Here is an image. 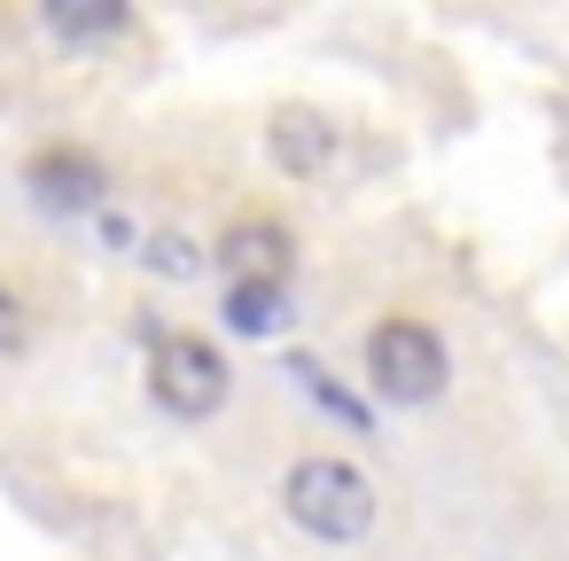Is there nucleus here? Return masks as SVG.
<instances>
[{
    "label": "nucleus",
    "instance_id": "1",
    "mask_svg": "<svg viewBox=\"0 0 569 561\" xmlns=\"http://www.w3.org/2000/svg\"><path fill=\"white\" fill-rule=\"evenodd\" d=\"M281 507H289V522L305 530V538H320V545H359L367 530H375V483L343 460V452H305V460H289V475H281Z\"/></svg>",
    "mask_w": 569,
    "mask_h": 561
},
{
    "label": "nucleus",
    "instance_id": "2",
    "mask_svg": "<svg viewBox=\"0 0 569 561\" xmlns=\"http://www.w3.org/2000/svg\"><path fill=\"white\" fill-rule=\"evenodd\" d=\"M367 382L390 405H437L452 382V351L421 312H390L367 328Z\"/></svg>",
    "mask_w": 569,
    "mask_h": 561
},
{
    "label": "nucleus",
    "instance_id": "3",
    "mask_svg": "<svg viewBox=\"0 0 569 561\" xmlns=\"http://www.w3.org/2000/svg\"><path fill=\"white\" fill-rule=\"evenodd\" d=\"M234 374H227V351L211 335H188V328H164L149 343V398L172 413V421H211L227 405Z\"/></svg>",
    "mask_w": 569,
    "mask_h": 561
},
{
    "label": "nucleus",
    "instance_id": "4",
    "mask_svg": "<svg viewBox=\"0 0 569 561\" xmlns=\"http://www.w3.org/2000/svg\"><path fill=\"white\" fill-rule=\"evenodd\" d=\"M24 188H32V203L40 211H56V219H79V211H110V164L87 149V141H40L32 157H24Z\"/></svg>",
    "mask_w": 569,
    "mask_h": 561
},
{
    "label": "nucleus",
    "instance_id": "5",
    "mask_svg": "<svg viewBox=\"0 0 569 561\" xmlns=\"http://www.w3.org/2000/svg\"><path fill=\"white\" fill-rule=\"evenodd\" d=\"M211 266H227V281H289L297 273V234L273 211H242L211 242Z\"/></svg>",
    "mask_w": 569,
    "mask_h": 561
},
{
    "label": "nucleus",
    "instance_id": "6",
    "mask_svg": "<svg viewBox=\"0 0 569 561\" xmlns=\"http://www.w3.org/2000/svg\"><path fill=\"white\" fill-rule=\"evenodd\" d=\"M266 157H273L281 180H320V172L336 164V126H328V110H312V102H273V118H266Z\"/></svg>",
    "mask_w": 569,
    "mask_h": 561
},
{
    "label": "nucleus",
    "instance_id": "7",
    "mask_svg": "<svg viewBox=\"0 0 569 561\" xmlns=\"http://www.w3.org/2000/svg\"><path fill=\"white\" fill-rule=\"evenodd\" d=\"M219 320H227L234 335H250V343L281 335V328H289V281H227Z\"/></svg>",
    "mask_w": 569,
    "mask_h": 561
},
{
    "label": "nucleus",
    "instance_id": "8",
    "mask_svg": "<svg viewBox=\"0 0 569 561\" xmlns=\"http://www.w3.org/2000/svg\"><path fill=\"white\" fill-rule=\"evenodd\" d=\"M40 24L56 40H118V32H133V9L126 0H48Z\"/></svg>",
    "mask_w": 569,
    "mask_h": 561
},
{
    "label": "nucleus",
    "instance_id": "9",
    "mask_svg": "<svg viewBox=\"0 0 569 561\" xmlns=\"http://www.w3.org/2000/svg\"><path fill=\"white\" fill-rule=\"evenodd\" d=\"M141 266H149L157 281H196V273L211 266V242H196V234H180V227H157V234L141 242Z\"/></svg>",
    "mask_w": 569,
    "mask_h": 561
},
{
    "label": "nucleus",
    "instance_id": "10",
    "mask_svg": "<svg viewBox=\"0 0 569 561\" xmlns=\"http://www.w3.org/2000/svg\"><path fill=\"white\" fill-rule=\"evenodd\" d=\"M281 374H289V382H297V390H305V398H312V405H328V413H336V421H351V429H359V421H367V405H359V398H351V390H336V374H328V367H320V359H289V367H281Z\"/></svg>",
    "mask_w": 569,
    "mask_h": 561
},
{
    "label": "nucleus",
    "instance_id": "11",
    "mask_svg": "<svg viewBox=\"0 0 569 561\" xmlns=\"http://www.w3.org/2000/svg\"><path fill=\"white\" fill-rule=\"evenodd\" d=\"M32 343V297L17 281H0V359H17Z\"/></svg>",
    "mask_w": 569,
    "mask_h": 561
}]
</instances>
